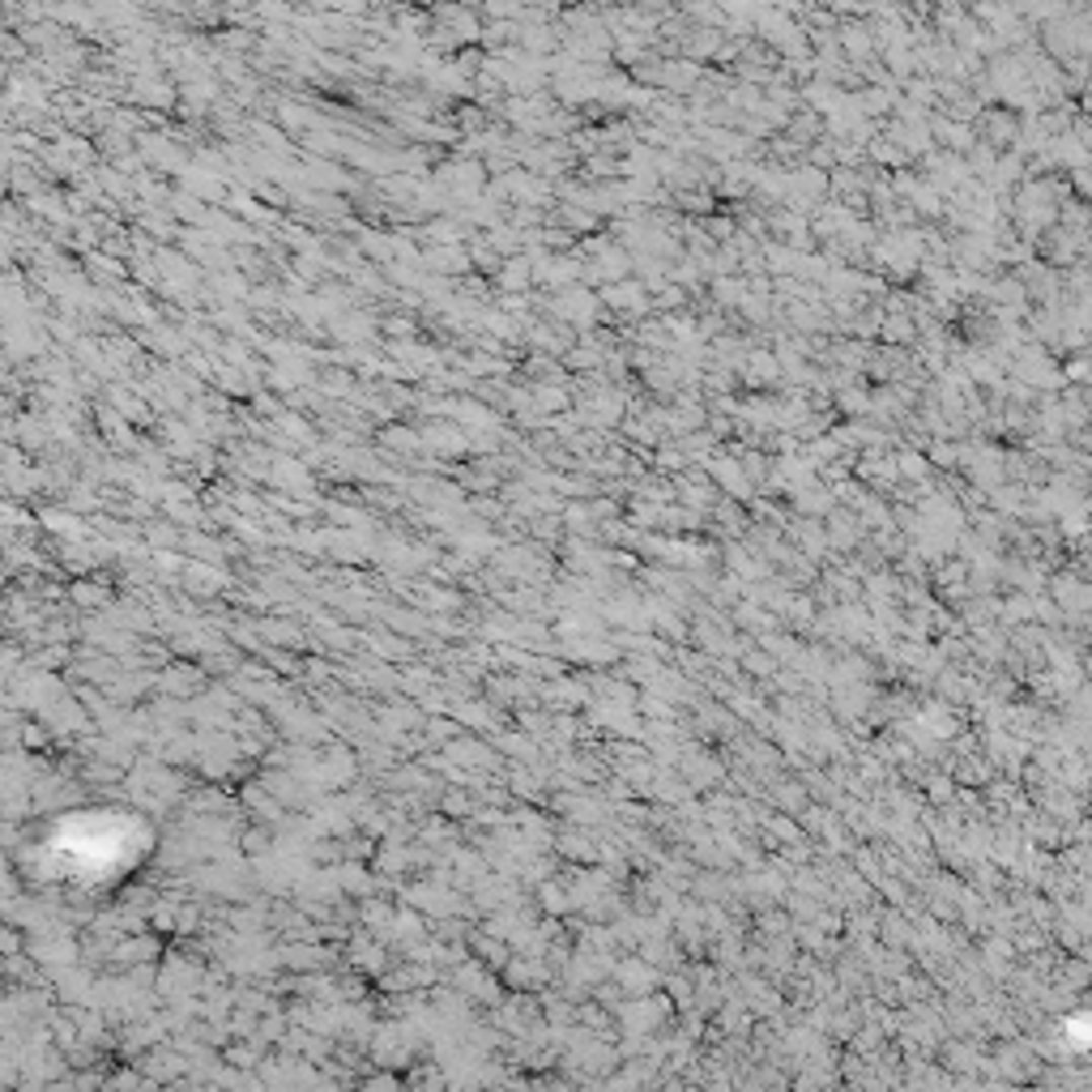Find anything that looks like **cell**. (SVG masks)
I'll use <instances>...</instances> for the list:
<instances>
[{
	"instance_id": "1",
	"label": "cell",
	"mask_w": 1092,
	"mask_h": 1092,
	"mask_svg": "<svg viewBox=\"0 0 1092 1092\" xmlns=\"http://www.w3.org/2000/svg\"><path fill=\"white\" fill-rule=\"evenodd\" d=\"M525 5L529 0H487V9L496 17H517V13H525Z\"/></svg>"
}]
</instances>
